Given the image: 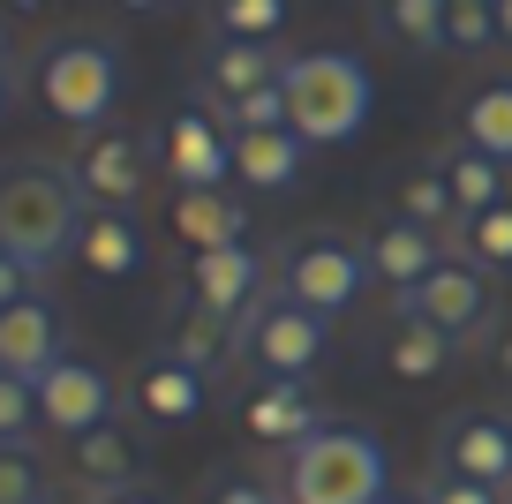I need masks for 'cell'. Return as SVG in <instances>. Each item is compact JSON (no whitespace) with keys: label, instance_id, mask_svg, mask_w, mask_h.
<instances>
[{"label":"cell","instance_id":"obj_14","mask_svg":"<svg viewBox=\"0 0 512 504\" xmlns=\"http://www.w3.org/2000/svg\"><path fill=\"white\" fill-rule=\"evenodd\" d=\"M204 392L211 377L189 362H174V354H151V362H136V377H128V399H136V414H144L151 429H189L196 414H204Z\"/></svg>","mask_w":512,"mask_h":504},{"label":"cell","instance_id":"obj_34","mask_svg":"<svg viewBox=\"0 0 512 504\" xmlns=\"http://www.w3.org/2000/svg\"><path fill=\"white\" fill-rule=\"evenodd\" d=\"M211 504H287V497H279V482H256V474H219Z\"/></svg>","mask_w":512,"mask_h":504},{"label":"cell","instance_id":"obj_3","mask_svg":"<svg viewBox=\"0 0 512 504\" xmlns=\"http://www.w3.org/2000/svg\"><path fill=\"white\" fill-rule=\"evenodd\" d=\"M279 497H287V504H384V497H392L384 437H377V429H354V422H324L309 444L287 452Z\"/></svg>","mask_w":512,"mask_h":504},{"label":"cell","instance_id":"obj_6","mask_svg":"<svg viewBox=\"0 0 512 504\" xmlns=\"http://www.w3.org/2000/svg\"><path fill=\"white\" fill-rule=\"evenodd\" d=\"M68 174H76V189H83L91 211H136L151 196V181H159V136L106 121L68 151Z\"/></svg>","mask_w":512,"mask_h":504},{"label":"cell","instance_id":"obj_43","mask_svg":"<svg viewBox=\"0 0 512 504\" xmlns=\"http://www.w3.org/2000/svg\"><path fill=\"white\" fill-rule=\"evenodd\" d=\"M0 61H8V16H0Z\"/></svg>","mask_w":512,"mask_h":504},{"label":"cell","instance_id":"obj_15","mask_svg":"<svg viewBox=\"0 0 512 504\" xmlns=\"http://www.w3.org/2000/svg\"><path fill=\"white\" fill-rule=\"evenodd\" d=\"M241 429H249L256 444H309L324 429V414H317V399H309V384H294V377H256L249 392H241Z\"/></svg>","mask_w":512,"mask_h":504},{"label":"cell","instance_id":"obj_1","mask_svg":"<svg viewBox=\"0 0 512 504\" xmlns=\"http://www.w3.org/2000/svg\"><path fill=\"white\" fill-rule=\"evenodd\" d=\"M83 219H91V204H83L68 158L31 151V158H8V166H0V249L23 256L38 279L76 256Z\"/></svg>","mask_w":512,"mask_h":504},{"label":"cell","instance_id":"obj_10","mask_svg":"<svg viewBox=\"0 0 512 504\" xmlns=\"http://www.w3.org/2000/svg\"><path fill=\"white\" fill-rule=\"evenodd\" d=\"M159 174H174V189H226V181H234V136H226L204 106L166 113V128H159Z\"/></svg>","mask_w":512,"mask_h":504},{"label":"cell","instance_id":"obj_37","mask_svg":"<svg viewBox=\"0 0 512 504\" xmlns=\"http://www.w3.org/2000/svg\"><path fill=\"white\" fill-rule=\"evenodd\" d=\"M490 362H497V377H512V324L490 339Z\"/></svg>","mask_w":512,"mask_h":504},{"label":"cell","instance_id":"obj_18","mask_svg":"<svg viewBox=\"0 0 512 504\" xmlns=\"http://www.w3.org/2000/svg\"><path fill=\"white\" fill-rule=\"evenodd\" d=\"M61 354H68V316H61V301L31 294V301H16V309H0V369L38 377V369H53Z\"/></svg>","mask_w":512,"mask_h":504},{"label":"cell","instance_id":"obj_4","mask_svg":"<svg viewBox=\"0 0 512 504\" xmlns=\"http://www.w3.org/2000/svg\"><path fill=\"white\" fill-rule=\"evenodd\" d=\"M279 91H287V121L294 136L309 143V151H324V143H354L369 128V106H377V76H369L354 53H287V76H279Z\"/></svg>","mask_w":512,"mask_h":504},{"label":"cell","instance_id":"obj_23","mask_svg":"<svg viewBox=\"0 0 512 504\" xmlns=\"http://www.w3.org/2000/svg\"><path fill=\"white\" fill-rule=\"evenodd\" d=\"M392 219H415V226H430V234H460V204H452V189H445V166H400L392 174Z\"/></svg>","mask_w":512,"mask_h":504},{"label":"cell","instance_id":"obj_17","mask_svg":"<svg viewBox=\"0 0 512 504\" xmlns=\"http://www.w3.org/2000/svg\"><path fill=\"white\" fill-rule=\"evenodd\" d=\"M362 256H369V279H384L392 294H407V286H422L452 256V234H430V226H415V219H384L377 234L362 241Z\"/></svg>","mask_w":512,"mask_h":504},{"label":"cell","instance_id":"obj_36","mask_svg":"<svg viewBox=\"0 0 512 504\" xmlns=\"http://www.w3.org/2000/svg\"><path fill=\"white\" fill-rule=\"evenodd\" d=\"M83 504H166V497H159V489H144V482H136V489H113V497H83Z\"/></svg>","mask_w":512,"mask_h":504},{"label":"cell","instance_id":"obj_8","mask_svg":"<svg viewBox=\"0 0 512 504\" xmlns=\"http://www.w3.org/2000/svg\"><path fill=\"white\" fill-rule=\"evenodd\" d=\"M369 286V256L362 241H339V234H302L279 249V294L302 301L317 316H339L354 309V294Z\"/></svg>","mask_w":512,"mask_h":504},{"label":"cell","instance_id":"obj_19","mask_svg":"<svg viewBox=\"0 0 512 504\" xmlns=\"http://www.w3.org/2000/svg\"><path fill=\"white\" fill-rule=\"evenodd\" d=\"M234 181L256 196H287L309 181V143L294 128H256V136H234Z\"/></svg>","mask_w":512,"mask_h":504},{"label":"cell","instance_id":"obj_11","mask_svg":"<svg viewBox=\"0 0 512 504\" xmlns=\"http://www.w3.org/2000/svg\"><path fill=\"white\" fill-rule=\"evenodd\" d=\"M287 76V53L279 46H241V38H204V53H196V106L219 121L226 106H241L249 91H272V83Z\"/></svg>","mask_w":512,"mask_h":504},{"label":"cell","instance_id":"obj_40","mask_svg":"<svg viewBox=\"0 0 512 504\" xmlns=\"http://www.w3.org/2000/svg\"><path fill=\"white\" fill-rule=\"evenodd\" d=\"M497 46H512V0H497Z\"/></svg>","mask_w":512,"mask_h":504},{"label":"cell","instance_id":"obj_38","mask_svg":"<svg viewBox=\"0 0 512 504\" xmlns=\"http://www.w3.org/2000/svg\"><path fill=\"white\" fill-rule=\"evenodd\" d=\"M16 91H23V83H16V61H0V121H8V106H16Z\"/></svg>","mask_w":512,"mask_h":504},{"label":"cell","instance_id":"obj_16","mask_svg":"<svg viewBox=\"0 0 512 504\" xmlns=\"http://www.w3.org/2000/svg\"><path fill=\"white\" fill-rule=\"evenodd\" d=\"M166 226L189 256H211V249H241L249 241V204L234 189H174L166 204Z\"/></svg>","mask_w":512,"mask_h":504},{"label":"cell","instance_id":"obj_27","mask_svg":"<svg viewBox=\"0 0 512 504\" xmlns=\"http://www.w3.org/2000/svg\"><path fill=\"white\" fill-rule=\"evenodd\" d=\"M166 354H174V362H189V369H204V377H211V369H219L226 354H234V324H226V316H211V309H196V301H189V309L174 316V339H166Z\"/></svg>","mask_w":512,"mask_h":504},{"label":"cell","instance_id":"obj_12","mask_svg":"<svg viewBox=\"0 0 512 504\" xmlns=\"http://www.w3.org/2000/svg\"><path fill=\"white\" fill-rule=\"evenodd\" d=\"M437 467L445 474H467V482L497 489L505 497L512 489V414H452L445 437H437Z\"/></svg>","mask_w":512,"mask_h":504},{"label":"cell","instance_id":"obj_30","mask_svg":"<svg viewBox=\"0 0 512 504\" xmlns=\"http://www.w3.org/2000/svg\"><path fill=\"white\" fill-rule=\"evenodd\" d=\"M0 504H53V474L31 444H0Z\"/></svg>","mask_w":512,"mask_h":504},{"label":"cell","instance_id":"obj_7","mask_svg":"<svg viewBox=\"0 0 512 504\" xmlns=\"http://www.w3.org/2000/svg\"><path fill=\"white\" fill-rule=\"evenodd\" d=\"M407 316L452 331V339L467 347V339H482V331L497 324V279L475 264V256H445V264H437L422 286L392 294V324H407Z\"/></svg>","mask_w":512,"mask_h":504},{"label":"cell","instance_id":"obj_22","mask_svg":"<svg viewBox=\"0 0 512 504\" xmlns=\"http://www.w3.org/2000/svg\"><path fill=\"white\" fill-rule=\"evenodd\" d=\"M460 362V339L437 324H422V316H407V324H392V339H384V369L407 384H437L445 369Z\"/></svg>","mask_w":512,"mask_h":504},{"label":"cell","instance_id":"obj_32","mask_svg":"<svg viewBox=\"0 0 512 504\" xmlns=\"http://www.w3.org/2000/svg\"><path fill=\"white\" fill-rule=\"evenodd\" d=\"M38 384L16 377V369H0V444H31L38 437Z\"/></svg>","mask_w":512,"mask_h":504},{"label":"cell","instance_id":"obj_39","mask_svg":"<svg viewBox=\"0 0 512 504\" xmlns=\"http://www.w3.org/2000/svg\"><path fill=\"white\" fill-rule=\"evenodd\" d=\"M121 16H159V8H174V0H113Z\"/></svg>","mask_w":512,"mask_h":504},{"label":"cell","instance_id":"obj_33","mask_svg":"<svg viewBox=\"0 0 512 504\" xmlns=\"http://www.w3.org/2000/svg\"><path fill=\"white\" fill-rule=\"evenodd\" d=\"M422 497H430V504H505V497H497V489L467 482V474H445V467H437L430 482H422Z\"/></svg>","mask_w":512,"mask_h":504},{"label":"cell","instance_id":"obj_26","mask_svg":"<svg viewBox=\"0 0 512 504\" xmlns=\"http://www.w3.org/2000/svg\"><path fill=\"white\" fill-rule=\"evenodd\" d=\"M369 23L400 53H445V0H369Z\"/></svg>","mask_w":512,"mask_h":504},{"label":"cell","instance_id":"obj_28","mask_svg":"<svg viewBox=\"0 0 512 504\" xmlns=\"http://www.w3.org/2000/svg\"><path fill=\"white\" fill-rule=\"evenodd\" d=\"M460 256H475L482 271H512V196L490 211H475V219H460Z\"/></svg>","mask_w":512,"mask_h":504},{"label":"cell","instance_id":"obj_41","mask_svg":"<svg viewBox=\"0 0 512 504\" xmlns=\"http://www.w3.org/2000/svg\"><path fill=\"white\" fill-rule=\"evenodd\" d=\"M46 0H0V16H38Z\"/></svg>","mask_w":512,"mask_h":504},{"label":"cell","instance_id":"obj_42","mask_svg":"<svg viewBox=\"0 0 512 504\" xmlns=\"http://www.w3.org/2000/svg\"><path fill=\"white\" fill-rule=\"evenodd\" d=\"M384 504H430V497H422V489H392Z\"/></svg>","mask_w":512,"mask_h":504},{"label":"cell","instance_id":"obj_13","mask_svg":"<svg viewBox=\"0 0 512 504\" xmlns=\"http://www.w3.org/2000/svg\"><path fill=\"white\" fill-rule=\"evenodd\" d=\"M181 294L196 301V309L226 316V324H241V316L264 301V256L241 241V249H211V256H189V279H181Z\"/></svg>","mask_w":512,"mask_h":504},{"label":"cell","instance_id":"obj_31","mask_svg":"<svg viewBox=\"0 0 512 504\" xmlns=\"http://www.w3.org/2000/svg\"><path fill=\"white\" fill-rule=\"evenodd\" d=\"M497 46V0H445V53Z\"/></svg>","mask_w":512,"mask_h":504},{"label":"cell","instance_id":"obj_25","mask_svg":"<svg viewBox=\"0 0 512 504\" xmlns=\"http://www.w3.org/2000/svg\"><path fill=\"white\" fill-rule=\"evenodd\" d=\"M437 166H445V189H452V204H460V219L505 204V166H497L490 151H475V143H445Z\"/></svg>","mask_w":512,"mask_h":504},{"label":"cell","instance_id":"obj_44","mask_svg":"<svg viewBox=\"0 0 512 504\" xmlns=\"http://www.w3.org/2000/svg\"><path fill=\"white\" fill-rule=\"evenodd\" d=\"M196 8H219V0H196Z\"/></svg>","mask_w":512,"mask_h":504},{"label":"cell","instance_id":"obj_21","mask_svg":"<svg viewBox=\"0 0 512 504\" xmlns=\"http://www.w3.org/2000/svg\"><path fill=\"white\" fill-rule=\"evenodd\" d=\"M76 264L91 279H136L144 271V226H136V211H91L76 234Z\"/></svg>","mask_w":512,"mask_h":504},{"label":"cell","instance_id":"obj_20","mask_svg":"<svg viewBox=\"0 0 512 504\" xmlns=\"http://www.w3.org/2000/svg\"><path fill=\"white\" fill-rule=\"evenodd\" d=\"M136 474H144V444L128 437L121 414H113V422H98L91 437H76V482H83V497L136 489Z\"/></svg>","mask_w":512,"mask_h":504},{"label":"cell","instance_id":"obj_29","mask_svg":"<svg viewBox=\"0 0 512 504\" xmlns=\"http://www.w3.org/2000/svg\"><path fill=\"white\" fill-rule=\"evenodd\" d=\"M287 23V0H219L211 8V38H241V46H272Z\"/></svg>","mask_w":512,"mask_h":504},{"label":"cell","instance_id":"obj_35","mask_svg":"<svg viewBox=\"0 0 512 504\" xmlns=\"http://www.w3.org/2000/svg\"><path fill=\"white\" fill-rule=\"evenodd\" d=\"M31 294H38V271L0 249V309H16V301H31Z\"/></svg>","mask_w":512,"mask_h":504},{"label":"cell","instance_id":"obj_9","mask_svg":"<svg viewBox=\"0 0 512 504\" xmlns=\"http://www.w3.org/2000/svg\"><path fill=\"white\" fill-rule=\"evenodd\" d=\"M38 422L53 429V437H91L98 422H113V377L91 362V354H61L53 369H38Z\"/></svg>","mask_w":512,"mask_h":504},{"label":"cell","instance_id":"obj_5","mask_svg":"<svg viewBox=\"0 0 512 504\" xmlns=\"http://www.w3.org/2000/svg\"><path fill=\"white\" fill-rule=\"evenodd\" d=\"M324 347H332V316L302 309V301H287V294H264V301L234 324V354L256 369V377H294V384H309V369L324 362Z\"/></svg>","mask_w":512,"mask_h":504},{"label":"cell","instance_id":"obj_2","mask_svg":"<svg viewBox=\"0 0 512 504\" xmlns=\"http://www.w3.org/2000/svg\"><path fill=\"white\" fill-rule=\"evenodd\" d=\"M31 91H38V106H46L53 121L91 136V128H106L113 106H121L128 61H121V46H113L106 31H61V38H46V46L31 53Z\"/></svg>","mask_w":512,"mask_h":504},{"label":"cell","instance_id":"obj_24","mask_svg":"<svg viewBox=\"0 0 512 504\" xmlns=\"http://www.w3.org/2000/svg\"><path fill=\"white\" fill-rule=\"evenodd\" d=\"M460 143H475L497 166H512V76L475 83V91L460 98Z\"/></svg>","mask_w":512,"mask_h":504}]
</instances>
